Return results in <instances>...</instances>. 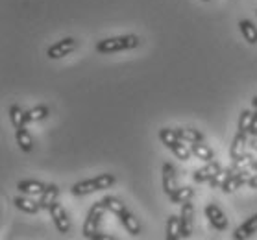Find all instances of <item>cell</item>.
<instances>
[{
	"label": "cell",
	"instance_id": "277c9868",
	"mask_svg": "<svg viewBox=\"0 0 257 240\" xmlns=\"http://www.w3.org/2000/svg\"><path fill=\"white\" fill-rule=\"evenodd\" d=\"M205 216L209 218V223L216 231H226L228 229V218L222 212V209L215 203L205 205Z\"/></svg>",
	"mask_w": 257,
	"mask_h": 240
},
{
	"label": "cell",
	"instance_id": "6da1fadb",
	"mask_svg": "<svg viewBox=\"0 0 257 240\" xmlns=\"http://www.w3.org/2000/svg\"><path fill=\"white\" fill-rule=\"evenodd\" d=\"M141 45V39L137 36H120L111 39H102L96 45V52L100 54H113L120 50H134Z\"/></svg>",
	"mask_w": 257,
	"mask_h": 240
},
{
	"label": "cell",
	"instance_id": "e575fe53",
	"mask_svg": "<svg viewBox=\"0 0 257 240\" xmlns=\"http://www.w3.org/2000/svg\"><path fill=\"white\" fill-rule=\"evenodd\" d=\"M251 106H253L257 109V96H253V98H251Z\"/></svg>",
	"mask_w": 257,
	"mask_h": 240
},
{
	"label": "cell",
	"instance_id": "f546056e",
	"mask_svg": "<svg viewBox=\"0 0 257 240\" xmlns=\"http://www.w3.org/2000/svg\"><path fill=\"white\" fill-rule=\"evenodd\" d=\"M94 181H96L98 190H104V188H109L115 183V176L113 174H100V176L94 177Z\"/></svg>",
	"mask_w": 257,
	"mask_h": 240
},
{
	"label": "cell",
	"instance_id": "4fadbf2b",
	"mask_svg": "<svg viewBox=\"0 0 257 240\" xmlns=\"http://www.w3.org/2000/svg\"><path fill=\"white\" fill-rule=\"evenodd\" d=\"M246 144H248V141H246V133L239 131V133L235 135V139H233V144H231V148H229V157L233 159V161H237V159L242 157V155H244V148H246Z\"/></svg>",
	"mask_w": 257,
	"mask_h": 240
},
{
	"label": "cell",
	"instance_id": "9c48e42d",
	"mask_svg": "<svg viewBox=\"0 0 257 240\" xmlns=\"http://www.w3.org/2000/svg\"><path fill=\"white\" fill-rule=\"evenodd\" d=\"M248 179H250V176H248V172H246V170L235 172V174H231V176L228 177V181L224 183L222 190H224L226 194L235 192V190H237V188H239L240 185H244V183H248Z\"/></svg>",
	"mask_w": 257,
	"mask_h": 240
},
{
	"label": "cell",
	"instance_id": "836d02e7",
	"mask_svg": "<svg viewBox=\"0 0 257 240\" xmlns=\"http://www.w3.org/2000/svg\"><path fill=\"white\" fill-rule=\"evenodd\" d=\"M250 146L253 148V150H255V152H257V137H253V141L250 142Z\"/></svg>",
	"mask_w": 257,
	"mask_h": 240
},
{
	"label": "cell",
	"instance_id": "1f68e13d",
	"mask_svg": "<svg viewBox=\"0 0 257 240\" xmlns=\"http://www.w3.org/2000/svg\"><path fill=\"white\" fill-rule=\"evenodd\" d=\"M248 185H250L251 188H257V174H255V176H251L250 179H248Z\"/></svg>",
	"mask_w": 257,
	"mask_h": 240
},
{
	"label": "cell",
	"instance_id": "44dd1931",
	"mask_svg": "<svg viewBox=\"0 0 257 240\" xmlns=\"http://www.w3.org/2000/svg\"><path fill=\"white\" fill-rule=\"evenodd\" d=\"M10 118H12V124L15 126V129L24 128V124L28 122L26 111H24L21 106H12V107H10Z\"/></svg>",
	"mask_w": 257,
	"mask_h": 240
},
{
	"label": "cell",
	"instance_id": "8fae6325",
	"mask_svg": "<svg viewBox=\"0 0 257 240\" xmlns=\"http://www.w3.org/2000/svg\"><path fill=\"white\" fill-rule=\"evenodd\" d=\"M17 188L26 196H41L47 185H43L41 181H35V179H26V181H19Z\"/></svg>",
	"mask_w": 257,
	"mask_h": 240
},
{
	"label": "cell",
	"instance_id": "7c38bea8",
	"mask_svg": "<svg viewBox=\"0 0 257 240\" xmlns=\"http://www.w3.org/2000/svg\"><path fill=\"white\" fill-rule=\"evenodd\" d=\"M58 194H59L58 185H47L45 192H43L41 198H39V205H41V209L50 211V207L58 201Z\"/></svg>",
	"mask_w": 257,
	"mask_h": 240
},
{
	"label": "cell",
	"instance_id": "d4e9b609",
	"mask_svg": "<svg viewBox=\"0 0 257 240\" xmlns=\"http://www.w3.org/2000/svg\"><path fill=\"white\" fill-rule=\"evenodd\" d=\"M231 174H235V170H233V166L231 168H226V170H218L215 174V177L211 179V187H215V188H222L224 187V183L228 181V177L231 176Z\"/></svg>",
	"mask_w": 257,
	"mask_h": 240
},
{
	"label": "cell",
	"instance_id": "52a82bcc",
	"mask_svg": "<svg viewBox=\"0 0 257 240\" xmlns=\"http://www.w3.org/2000/svg\"><path fill=\"white\" fill-rule=\"evenodd\" d=\"M178 188V179H176V170L170 163L163 164V190L167 196L174 192Z\"/></svg>",
	"mask_w": 257,
	"mask_h": 240
},
{
	"label": "cell",
	"instance_id": "30bf717a",
	"mask_svg": "<svg viewBox=\"0 0 257 240\" xmlns=\"http://www.w3.org/2000/svg\"><path fill=\"white\" fill-rule=\"evenodd\" d=\"M253 233H257V214L250 216L242 225H239V227L235 229L233 238L246 240V238H250V236H253Z\"/></svg>",
	"mask_w": 257,
	"mask_h": 240
},
{
	"label": "cell",
	"instance_id": "603a6c76",
	"mask_svg": "<svg viewBox=\"0 0 257 240\" xmlns=\"http://www.w3.org/2000/svg\"><path fill=\"white\" fill-rule=\"evenodd\" d=\"M193 194L194 190L191 187H178L169 198L172 203H185V201H189V199L193 198Z\"/></svg>",
	"mask_w": 257,
	"mask_h": 240
},
{
	"label": "cell",
	"instance_id": "d590c367",
	"mask_svg": "<svg viewBox=\"0 0 257 240\" xmlns=\"http://www.w3.org/2000/svg\"><path fill=\"white\" fill-rule=\"evenodd\" d=\"M204 2H209V0H204Z\"/></svg>",
	"mask_w": 257,
	"mask_h": 240
},
{
	"label": "cell",
	"instance_id": "cb8c5ba5",
	"mask_svg": "<svg viewBox=\"0 0 257 240\" xmlns=\"http://www.w3.org/2000/svg\"><path fill=\"white\" fill-rule=\"evenodd\" d=\"M169 148L172 150V153H174L176 157L181 159V161H189V159H191V153H193V150L185 146L181 141H176L174 144H170Z\"/></svg>",
	"mask_w": 257,
	"mask_h": 240
},
{
	"label": "cell",
	"instance_id": "5b68a950",
	"mask_svg": "<svg viewBox=\"0 0 257 240\" xmlns=\"http://www.w3.org/2000/svg\"><path fill=\"white\" fill-rule=\"evenodd\" d=\"M50 216H52V220H54V223H56V227H58L59 233H63V234L69 233L70 231V220H69V216H67L65 209L58 203V201L50 207Z\"/></svg>",
	"mask_w": 257,
	"mask_h": 240
},
{
	"label": "cell",
	"instance_id": "4316f807",
	"mask_svg": "<svg viewBox=\"0 0 257 240\" xmlns=\"http://www.w3.org/2000/svg\"><path fill=\"white\" fill-rule=\"evenodd\" d=\"M50 115L47 106H35L34 109H30L26 111V117H28V122H37V120H43V118H47Z\"/></svg>",
	"mask_w": 257,
	"mask_h": 240
},
{
	"label": "cell",
	"instance_id": "2e32d148",
	"mask_svg": "<svg viewBox=\"0 0 257 240\" xmlns=\"http://www.w3.org/2000/svg\"><path fill=\"white\" fill-rule=\"evenodd\" d=\"M13 203H15V207L17 209H21V211L28 212V214H35V212H39V209H41V205H39V201L35 203L34 199L26 198V196H19V198L13 199Z\"/></svg>",
	"mask_w": 257,
	"mask_h": 240
},
{
	"label": "cell",
	"instance_id": "ac0fdd59",
	"mask_svg": "<svg viewBox=\"0 0 257 240\" xmlns=\"http://www.w3.org/2000/svg\"><path fill=\"white\" fill-rule=\"evenodd\" d=\"M176 133L180 137V141H183V142H191V144H193V142L204 141V135L200 133L198 129H193V128H178Z\"/></svg>",
	"mask_w": 257,
	"mask_h": 240
},
{
	"label": "cell",
	"instance_id": "f1b7e54d",
	"mask_svg": "<svg viewBox=\"0 0 257 240\" xmlns=\"http://www.w3.org/2000/svg\"><path fill=\"white\" fill-rule=\"evenodd\" d=\"M251 118H253V113L248 111V109H244V111L240 113V117H239V131H242V133H248V131H250Z\"/></svg>",
	"mask_w": 257,
	"mask_h": 240
},
{
	"label": "cell",
	"instance_id": "ba28073f",
	"mask_svg": "<svg viewBox=\"0 0 257 240\" xmlns=\"http://www.w3.org/2000/svg\"><path fill=\"white\" fill-rule=\"evenodd\" d=\"M220 170V164L216 163V161H209V163L205 164L204 168L196 170L193 174V179L196 183H205V181H211L213 177H215V174Z\"/></svg>",
	"mask_w": 257,
	"mask_h": 240
},
{
	"label": "cell",
	"instance_id": "83f0119b",
	"mask_svg": "<svg viewBox=\"0 0 257 240\" xmlns=\"http://www.w3.org/2000/svg\"><path fill=\"white\" fill-rule=\"evenodd\" d=\"M159 139H161V142H163L167 148H169L170 144H174L176 141H180V137H178V133H176V129H169V128L159 129Z\"/></svg>",
	"mask_w": 257,
	"mask_h": 240
},
{
	"label": "cell",
	"instance_id": "484cf974",
	"mask_svg": "<svg viewBox=\"0 0 257 240\" xmlns=\"http://www.w3.org/2000/svg\"><path fill=\"white\" fill-rule=\"evenodd\" d=\"M104 201H105V205H107V211H111L113 214H117V216H120L124 211H128L126 205H124L120 199L113 198V196H105Z\"/></svg>",
	"mask_w": 257,
	"mask_h": 240
},
{
	"label": "cell",
	"instance_id": "ffe728a7",
	"mask_svg": "<svg viewBox=\"0 0 257 240\" xmlns=\"http://www.w3.org/2000/svg\"><path fill=\"white\" fill-rule=\"evenodd\" d=\"M239 28H240V34H242V37H244L246 41L250 43V45H257V28L253 26L251 21H240Z\"/></svg>",
	"mask_w": 257,
	"mask_h": 240
},
{
	"label": "cell",
	"instance_id": "7402d4cb",
	"mask_svg": "<svg viewBox=\"0 0 257 240\" xmlns=\"http://www.w3.org/2000/svg\"><path fill=\"white\" fill-rule=\"evenodd\" d=\"M94 190H98L94 179H85V181H80L72 187V194L74 196H87V194L94 192Z\"/></svg>",
	"mask_w": 257,
	"mask_h": 240
},
{
	"label": "cell",
	"instance_id": "5bb4252c",
	"mask_svg": "<svg viewBox=\"0 0 257 240\" xmlns=\"http://www.w3.org/2000/svg\"><path fill=\"white\" fill-rule=\"evenodd\" d=\"M118 218H120V222H122V225L126 227V231H128L130 234H134V236L141 234V223H139V220L132 214V212L124 211Z\"/></svg>",
	"mask_w": 257,
	"mask_h": 240
},
{
	"label": "cell",
	"instance_id": "d6986e66",
	"mask_svg": "<svg viewBox=\"0 0 257 240\" xmlns=\"http://www.w3.org/2000/svg\"><path fill=\"white\" fill-rule=\"evenodd\" d=\"M15 139H17V144L21 146L23 152H32L34 150V139L26 131V128H19L17 133H15Z\"/></svg>",
	"mask_w": 257,
	"mask_h": 240
},
{
	"label": "cell",
	"instance_id": "4dcf8cb0",
	"mask_svg": "<svg viewBox=\"0 0 257 240\" xmlns=\"http://www.w3.org/2000/svg\"><path fill=\"white\" fill-rule=\"evenodd\" d=\"M250 135H253V137H257V111L253 113V118H251V126H250V131H248Z\"/></svg>",
	"mask_w": 257,
	"mask_h": 240
},
{
	"label": "cell",
	"instance_id": "d6a6232c",
	"mask_svg": "<svg viewBox=\"0 0 257 240\" xmlns=\"http://www.w3.org/2000/svg\"><path fill=\"white\" fill-rule=\"evenodd\" d=\"M250 170H255V172H257V159H251V163H250Z\"/></svg>",
	"mask_w": 257,
	"mask_h": 240
},
{
	"label": "cell",
	"instance_id": "3957f363",
	"mask_svg": "<svg viewBox=\"0 0 257 240\" xmlns=\"http://www.w3.org/2000/svg\"><path fill=\"white\" fill-rule=\"evenodd\" d=\"M78 48V41L76 39H72V37H65L61 41H58L56 45L47 50V56L50 59H59V58H65V56H69L70 52H74Z\"/></svg>",
	"mask_w": 257,
	"mask_h": 240
},
{
	"label": "cell",
	"instance_id": "8d00e7d4",
	"mask_svg": "<svg viewBox=\"0 0 257 240\" xmlns=\"http://www.w3.org/2000/svg\"><path fill=\"white\" fill-rule=\"evenodd\" d=\"M255 13H257V12H255Z\"/></svg>",
	"mask_w": 257,
	"mask_h": 240
},
{
	"label": "cell",
	"instance_id": "e0dca14e",
	"mask_svg": "<svg viewBox=\"0 0 257 240\" xmlns=\"http://www.w3.org/2000/svg\"><path fill=\"white\" fill-rule=\"evenodd\" d=\"M191 150H193V155H196V157L202 159V161H205V163H209V161L215 159L213 150H211L207 144H204V141L193 142V144H191Z\"/></svg>",
	"mask_w": 257,
	"mask_h": 240
},
{
	"label": "cell",
	"instance_id": "8992f818",
	"mask_svg": "<svg viewBox=\"0 0 257 240\" xmlns=\"http://www.w3.org/2000/svg\"><path fill=\"white\" fill-rule=\"evenodd\" d=\"M180 218H181V234H183V236H191V233H193V222H194L193 203H189V201L181 203Z\"/></svg>",
	"mask_w": 257,
	"mask_h": 240
},
{
	"label": "cell",
	"instance_id": "7a4b0ae2",
	"mask_svg": "<svg viewBox=\"0 0 257 240\" xmlns=\"http://www.w3.org/2000/svg\"><path fill=\"white\" fill-rule=\"evenodd\" d=\"M105 211H107V205H105L104 199L91 207V211H89L87 218H85V223H83V236L85 238H96L98 236L100 220H102Z\"/></svg>",
	"mask_w": 257,
	"mask_h": 240
},
{
	"label": "cell",
	"instance_id": "9a60e30c",
	"mask_svg": "<svg viewBox=\"0 0 257 240\" xmlns=\"http://www.w3.org/2000/svg\"><path fill=\"white\" fill-rule=\"evenodd\" d=\"M181 218L172 214L167 220V240H178L181 238Z\"/></svg>",
	"mask_w": 257,
	"mask_h": 240
}]
</instances>
